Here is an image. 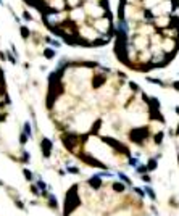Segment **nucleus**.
<instances>
[{
  "label": "nucleus",
  "instance_id": "obj_3",
  "mask_svg": "<svg viewBox=\"0 0 179 216\" xmlns=\"http://www.w3.org/2000/svg\"><path fill=\"white\" fill-rule=\"evenodd\" d=\"M174 87H176V89H179V82H176V84H174Z\"/></svg>",
  "mask_w": 179,
  "mask_h": 216
},
{
  "label": "nucleus",
  "instance_id": "obj_1",
  "mask_svg": "<svg viewBox=\"0 0 179 216\" xmlns=\"http://www.w3.org/2000/svg\"><path fill=\"white\" fill-rule=\"evenodd\" d=\"M155 166H156V161H155V160H152V161H150V165H148V168H150V169H153Z\"/></svg>",
  "mask_w": 179,
  "mask_h": 216
},
{
  "label": "nucleus",
  "instance_id": "obj_2",
  "mask_svg": "<svg viewBox=\"0 0 179 216\" xmlns=\"http://www.w3.org/2000/svg\"><path fill=\"white\" fill-rule=\"evenodd\" d=\"M145 171H147V168H145V166H139L137 173H145Z\"/></svg>",
  "mask_w": 179,
  "mask_h": 216
}]
</instances>
